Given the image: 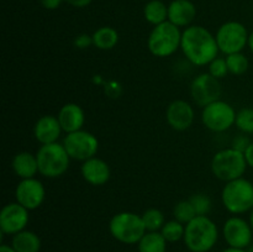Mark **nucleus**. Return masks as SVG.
Segmentation results:
<instances>
[{"label": "nucleus", "instance_id": "8", "mask_svg": "<svg viewBox=\"0 0 253 252\" xmlns=\"http://www.w3.org/2000/svg\"><path fill=\"white\" fill-rule=\"evenodd\" d=\"M236 115L231 104L219 99L203 108L202 121L203 125L212 132H225L235 125Z\"/></svg>", "mask_w": 253, "mask_h": 252}, {"label": "nucleus", "instance_id": "9", "mask_svg": "<svg viewBox=\"0 0 253 252\" xmlns=\"http://www.w3.org/2000/svg\"><path fill=\"white\" fill-rule=\"evenodd\" d=\"M249 31L246 26L239 21H227L216 31V42L220 52L227 54L244 51L249 44Z\"/></svg>", "mask_w": 253, "mask_h": 252}, {"label": "nucleus", "instance_id": "10", "mask_svg": "<svg viewBox=\"0 0 253 252\" xmlns=\"http://www.w3.org/2000/svg\"><path fill=\"white\" fill-rule=\"evenodd\" d=\"M62 143L69 157L81 162L95 157L99 151V140L96 136L85 130L67 133Z\"/></svg>", "mask_w": 253, "mask_h": 252}, {"label": "nucleus", "instance_id": "36", "mask_svg": "<svg viewBox=\"0 0 253 252\" xmlns=\"http://www.w3.org/2000/svg\"><path fill=\"white\" fill-rule=\"evenodd\" d=\"M245 158H246V162L249 167L253 168V141L250 143V146L247 147V150L244 152Z\"/></svg>", "mask_w": 253, "mask_h": 252}, {"label": "nucleus", "instance_id": "28", "mask_svg": "<svg viewBox=\"0 0 253 252\" xmlns=\"http://www.w3.org/2000/svg\"><path fill=\"white\" fill-rule=\"evenodd\" d=\"M173 216L175 220H178L182 224L187 225L188 222L192 221L195 216H198L197 212H195L194 208H193L190 200H182V202H178L174 205V209H173Z\"/></svg>", "mask_w": 253, "mask_h": 252}, {"label": "nucleus", "instance_id": "6", "mask_svg": "<svg viewBox=\"0 0 253 252\" xmlns=\"http://www.w3.org/2000/svg\"><path fill=\"white\" fill-rule=\"evenodd\" d=\"M39 173L46 178H58L68 170L72 158L63 143L41 145L36 152Z\"/></svg>", "mask_w": 253, "mask_h": 252}, {"label": "nucleus", "instance_id": "4", "mask_svg": "<svg viewBox=\"0 0 253 252\" xmlns=\"http://www.w3.org/2000/svg\"><path fill=\"white\" fill-rule=\"evenodd\" d=\"M111 236L125 245H136L147 232L142 216L132 211H120L109 222Z\"/></svg>", "mask_w": 253, "mask_h": 252}, {"label": "nucleus", "instance_id": "42", "mask_svg": "<svg viewBox=\"0 0 253 252\" xmlns=\"http://www.w3.org/2000/svg\"><path fill=\"white\" fill-rule=\"evenodd\" d=\"M247 252H253V244H251V245H250V246L249 247H247Z\"/></svg>", "mask_w": 253, "mask_h": 252}, {"label": "nucleus", "instance_id": "34", "mask_svg": "<svg viewBox=\"0 0 253 252\" xmlns=\"http://www.w3.org/2000/svg\"><path fill=\"white\" fill-rule=\"evenodd\" d=\"M90 44H93V36L88 34H81L74 40V46L79 49L88 48Z\"/></svg>", "mask_w": 253, "mask_h": 252}, {"label": "nucleus", "instance_id": "5", "mask_svg": "<svg viewBox=\"0 0 253 252\" xmlns=\"http://www.w3.org/2000/svg\"><path fill=\"white\" fill-rule=\"evenodd\" d=\"M225 209L234 215L245 214L253 209V182L246 178L226 182L221 192Z\"/></svg>", "mask_w": 253, "mask_h": 252}, {"label": "nucleus", "instance_id": "18", "mask_svg": "<svg viewBox=\"0 0 253 252\" xmlns=\"http://www.w3.org/2000/svg\"><path fill=\"white\" fill-rule=\"evenodd\" d=\"M59 124L66 133L76 132V131L83 130L84 123H85V114L81 105L76 103H67L59 109L58 111Z\"/></svg>", "mask_w": 253, "mask_h": 252}, {"label": "nucleus", "instance_id": "2", "mask_svg": "<svg viewBox=\"0 0 253 252\" xmlns=\"http://www.w3.org/2000/svg\"><path fill=\"white\" fill-rule=\"evenodd\" d=\"M219 240L217 225L208 215H198L185 225V246L192 252H209Z\"/></svg>", "mask_w": 253, "mask_h": 252}, {"label": "nucleus", "instance_id": "30", "mask_svg": "<svg viewBox=\"0 0 253 252\" xmlns=\"http://www.w3.org/2000/svg\"><path fill=\"white\" fill-rule=\"evenodd\" d=\"M190 203H192L193 208H194L197 215H208L211 211L212 208V200L205 193H197L193 194L189 198Z\"/></svg>", "mask_w": 253, "mask_h": 252}, {"label": "nucleus", "instance_id": "35", "mask_svg": "<svg viewBox=\"0 0 253 252\" xmlns=\"http://www.w3.org/2000/svg\"><path fill=\"white\" fill-rule=\"evenodd\" d=\"M42 4V6L47 10H54L57 7H59V5L62 4V1L64 0H40Z\"/></svg>", "mask_w": 253, "mask_h": 252}, {"label": "nucleus", "instance_id": "31", "mask_svg": "<svg viewBox=\"0 0 253 252\" xmlns=\"http://www.w3.org/2000/svg\"><path fill=\"white\" fill-rule=\"evenodd\" d=\"M208 73L216 79H222L227 76L229 73V68H227L226 58H221V57H216L214 61L210 62L208 64Z\"/></svg>", "mask_w": 253, "mask_h": 252}, {"label": "nucleus", "instance_id": "19", "mask_svg": "<svg viewBox=\"0 0 253 252\" xmlns=\"http://www.w3.org/2000/svg\"><path fill=\"white\" fill-rule=\"evenodd\" d=\"M197 16V7L190 0H173L168 5V21L178 27H188Z\"/></svg>", "mask_w": 253, "mask_h": 252}, {"label": "nucleus", "instance_id": "16", "mask_svg": "<svg viewBox=\"0 0 253 252\" xmlns=\"http://www.w3.org/2000/svg\"><path fill=\"white\" fill-rule=\"evenodd\" d=\"M81 173L84 180L94 187H100L108 183L111 175L110 166L96 156L82 163Z\"/></svg>", "mask_w": 253, "mask_h": 252}, {"label": "nucleus", "instance_id": "12", "mask_svg": "<svg viewBox=\"0 0 253 252\" xmlns=\"http://www.w3.org/2000/svg\"><path fill=\"white\" fill-rule=\"evenodd\" d=\"M222 236L229 247L246 250L252 244L253 230L247 220L236 215L224 222Z\"/></svg>", "mask_w": 253, "mask_h": 252}, {"label": "nucleus", "instance_id": "40", "mask_svg": "<svg viewBox=\"0 0 253 252\" xmlns=\"http://www.w3.org/2000/svg\"><path fill=\"white\" fill-rule=\"evenodd\" d=\"M247 46H249V48L251 49V52H253V31L251 32V34H250L249 44H247Z\"/></svg>", "mask_w": 253, "mask_h": 252}, {"label": "nucleus", "instance_id": "15", "mask_svg": "<svg viewBox=\"0 0 253 252\" xmlns=\"http://www.w3.org/2000/svg\"><path fill=\"white\" fill-rule=\"evenodd\" d=\"M194 118L195 113L193 106L182 99L172 101L166 110L168 125L175 131L188 130L194 123Z\"/></svg>", "mask_w": 253, "mask_h": 252}, {"label": "nucleus", "instance_id": "20", "mask_svg": "<svg viewBox=\"0 0 253 252\" xmlns=\"http://www.w3.org/2000/svg\"><path fill=\"white\" fill-rule=\"evenodd\" d=\"M11 167L15 174L21 179L35 178V175L39 173V163H37L36 155L27 152V151H22L14 156Z\"/></svg>", "mask_w": 253, "mask_h": 252}, {"label": "nucleus", "instance_id": "27", "mask_svg": "<svg viewBox=\"0 0 253 252\" xmlns=\"http://www.w3.org/2000/svg\"><path fill=\"white\" fill-rule=\"evenodd\" d=\"M226 63L227 68H229V73L234 74V76H241V74L246 73L250 67L249 58L242 52L227 54Z\"/></svg>", "mask_w": 253, "mask_h": 252}, {"label": "nucleus", "instance_id": "17", "mask_svg": "<svg viewBox=\"0 0 253 252\" xmlns=\"http://www.w3.org/2000/svg\"><path fill=\"white\" fill-rule=\"evenodd\" d=\"M63 128L57 116L43 115L36 121L34 126V135L37 142L41 145H48V143L58 142Z\"/></svg>", "mask_w": 253, "mask_h": 252}, {"label": "nucleus", "instance_id": "33", "mask_svg": "<svg viewBox=\"0 0 253 252\" xmlns=\"http://www.w3.org/2000/svg\"><path fill=\"white\" fill-rule=\"evenodd\" d=\"M104 89H105V94L110 98H119L121 95V91H123V88H121L120 83H118L116 81H110L106 82L104 84Z\"/></svg>", "mask_w": 253, "mask_h": 252}, {"label": "nucleus", "instance_id": "39", "mask_svg": "<svg viewBox=\"0 0 253 252\" xmlns=\"http://www.w3.org/2000/svg\"><path fill=\"white\" fill-rule=\"evenodd\" d=\"M221 252H247V250L234 249V247H227V249H225L224 251H221Z\"/></svg>", "mask_w": 253, "mask_h": 252}, {"label": "nucleus", "instance_id": "13", "mask_svg": "<svg viewBox=\"0 0 253 252\" xmlns=\"http://www.w3.org/2000/svg\"><path fill=\"white\" fill-rule=\"evenodd\" d=\"M30 210L17 202L4 205L0 211V231L4 235H16L26 230L30 221Z\"/></svg>", "mask_w": 253, "mask_h": 252}, {"label": "nucleus", "instance_id": "14", "mask_svg": "<svg viewBox=\"0 0 253 252\" xmlns=\"http://www.w3.org/2000/svg\"><path fill=\"white\" fill-rule=\"evenodd\" d=\"M46 189L37 178L21 179L15 188V199L27 210L39 209L44 202Z\"/></svg>", "mask_w": 253, "mask_h": 252}, {"label": "nucleus", "instance_id": "41", "mask_svg": "<svg viewBox=\"0 0 253 252\" xmlns=\"http://www.w3.org/2000/svg\"><path fill=\"white\" fill-rule=\"evenodd\" d=\"M249 222H250V225H251V227H252V230H253V209L251 210V211H250Z\"/></svg>", "mask_w": 253, "mask_h": 252}, {"label": "nucleus", "instance_id": "37", "mask_svg": "<svg viewBox=\"0 0 253 252\" xmlns=\"http://www.w3.org/2000/svg\"><path fill=\"white\" fill-rule=\"evenodd\" d=\"M64 1L68 2L69 5L74 7H85L90 4L93 0H64Z\"/></svg>", "mask_w": 253, "mask_h": 252}, {"label": "nucleus", "instance_id": "29", "mask_svg": "<svg viewBox=\"0 0 253 252\" xmlns=\"http://www.w3.org/2000/svg\"><path fill=\"white\" fill-rule=\"evenodd\" d=\"M235 125L242 133H253V108H244L237 111Z\"/></svg>", "mask_w": 253, "mask_h": 252}, {"label": "nucleus", "instance_id": "3", "mask_svg": "<svg viewBox=\"0 0 253 252\" xmlns=\"http://www.w3.org/2000/svg\"><path fill=\"white\" fill-rule=\"evenodd\" d=\"M182 34L180 27L175 26L170 21L157 25L148 35V51L160 58L172 56L178 51V48H180Z\"/></svg>", "mask_w": 253, "mask_h": 252}, {"label": "nucleus", "instance_id": "7", "mask_svg": "<svg viewBox=\"0 0 253 252\" xmlns=\"http://www.w3.org/2000/svg\"><path fill=\"white\" fill-rule=\"evenodd\" d=\"M244 152L229 147L217 151L211 160V172L222 182H231L244 177L247 169Z\"/></svg>", "mask_w": 253, "mask_h": 252}, {"label": "nucleus", "instance_id": "21", "mask_svg": "<svg viewBox=\"0 0 253 252\" xmlns=\"http://www.w3.org/2000/svg\"><path fill=\"white\" fill-rule=\"evenodd\" d=\"M11 246L16 252H40L42 242L36 232L24 230L12 236Z\"/></svg>", "mask_w": 253, "mask_h": 252}, {"label": "nucleus", "instance_id": "26", "mask_svg": "<svg viewBox=\"0 0 253 252\" xmlns=\"http://www.w3.org/2000/svg\"><path fill=\"white\" fill-rule=\"evenodd\" d=\"M141 216H142L143 224H145L147 231H161L163 225L166 224L163 212L161 210L155 209V208L147 209Z\"/></svg>", "mask_w": 253, "mask_h": 252}, {"label": "nucleus", "instance_id": "25", "mask_svg": "<svg viewBox=\"0 0 253 252\" xmlns=\"http://www.w3.org/2000/svg\"><path fill=\"white\" fill-rule=\"evenodd\" d=\"M184 232L185 225L175 219L166 221V224L161 229V234L163 235V237H165L168 244H174V242L184 239Z\"/></svg>", "mask_w": 253, "mask_h": 252}, {"label": "nucleus", "instance_id": "1", "mask_svg": "<svg viewBox=\"0 0 253 252\" xmlns=\"http://www.w3.org/2000/svg\"><path fill=\"white\" fill-rule=\"evenodd\" d=\"M180 48L185 58L197 67L208 66L220 52L216 37L200 25H190L183 31Z\"/></svg>", "mask_w": 253, "mask_h": 252}, {"label": "nucleus", "instance_id": "32", "mask_svg": "<svg viewBox=\"0 0 253 252\" xmlns=\"http://www.w3.org/2000/svg\"><path fill=\"white\" fill-rule=\"evenodd\" d=\"M251 142L252 141L250 140L247 133H240V135L235 136L234 137V140H232L231 142V147L237 151H241V152H245Z\"/></svg>", "mask_w": 253, "mask_h": 252}, {"label": "nucleus", "instance_id": "38", "mask_svg": "<svg viewBox=\"0 0 253 252\" xmlns=\"http://www.w3.org/2000/svg\"><path fill=\"white\" fill-rule=\"evenodd\" d=\"M0 252H16L14 249H12L11 245H5L2 244L1 246H0Z\"/></svg>", "mask_w": 253, "mask_h": 252}, {"label": "nucleus", "instance_id": "11", "mask_svg": "<svg viewBox=\"0 0 253 252\" xmlns=\"http://www.w3.org/2000/svg\"><path fill=\"white\" fill-rule=\"evenodd\" d=\"M190 94L198 106L205 108L209 104L219 100L221 95V84L219 79L209 73H202L193 79L190 84Z\"/></svg>", "mask_w": 253, "mask_h": 252}, {"label": "nucleus", "instance_id": "22", "mask_svg": "<svg viewBox=\"0 0 253 252\" xmlns=\"http://www.w3.org/2000/svg\"><path fill=\"white\" fill-rule=\"evenodd\" d=\"M93 44L99 49L109 51L119 43V32L114 27L103 26L96 30L93 35Z\"/></svg>", "mask_w": 253, "mask_h": 252}, {"label": "nucleus", "instance_id": "24", "mask_svg": "<svg viewBox=\"0 0 253 252\" xmlns=\"http://www.w3.org/2000/svg\"><path fill=\"white\" fill-rule=\"evenodd\" d=\"M143 16L153 26L168 21V6L161 0H151L145 5Z\"/></svg>", "mask_w": 253, "mask_h": 252}, {"label": "nucleus", "instance_id": "23", "mask_svg": "<svg viewBox=\"0 0 253 252\" xmlns=\"http://www.w3.org/2000/svg\"><path fill=\"white\" fill-rule=\"evenodd\" d=\"M166 239L161 231H147L137 244L138 252H167Z\"/></svg>", "mask_w": 253, "mask_h": 252}]
</instances>
